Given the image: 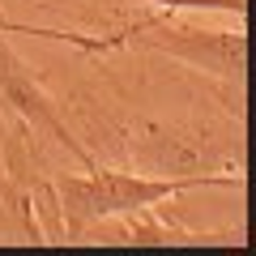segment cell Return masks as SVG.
Segmentation results:
<instances>
[{
	"label": "cell",
	"instance_id": "cell-1",
	"mask_svg": "<svg viewBox=\"0 0 256 256\" xmlns=\"http://www.w3.org/2000/svg\"><path fill=\"white\" fill-rule=\"evenodd\" d=\"M188 188H244V175H132L116 166H86V175H56L52 192L64 218V235L82 239L98 222H111L120 214H137L150 205H162Z\"/></svg>",
	"mask_w": 256,
	"mask_h": 256
},
{
	"label": "cell",
	"instance_id": "cell-2",
	"mask_svg": "<svg viewBox=\"0 0 256 256\" xmlns=\"http://www.w3.org/2000/svg\"><path fill=\"white\" fill-rule=\"evenodd\" d=\"M0 26H9V22H0ZM9 30H30V34H43V38H60L68 47H86V52L150 47V52L175 56V60L201 68V73L244 82V56H248L244 30H205V26H192V22L175 18L171 9L162 18H141L132 26L116 30V34H77V30H34V26H9Z\"/></svg>",
	"mask_w": 256,
	"mask_h": 256
},
{
	"label": "cell",
	"instance_id": "cell-3",
	"mask_svg": "<svg viewBox=\"0 0 256 256\" xmlns=\"http://www.w3.org/2000/svg\"><path fill=\"white\" fill-rule=\"evenodd\" d=\"M0 98L9 102L34 132H43L47 141H56L60 150H68V158H77L82 166H94L90 150L73 137V128L64 124V116H60V107L52 102V94L34 82V73H30L26 64L18 60V52L4 43V30H0Z\"/></svg>",
	"mask_w": 256,
	"mask_h": 256
},
{
	"label": "cell",
	"instance_id": "cell-4",
	"mask_svg": "<svg viewBox=\"0 0 256 256\" xmlns=\"http://www.w3.org/2000/svg\"><path fill=\"white\" fill-rule=\"evenodd\" d=\"M150 4H162L171 13H205V9H222V13H239L244 18L248 0H150Z\"/></svg>",
	"mask_w": 256,
	"mask_h": 256
}]
</instances>
